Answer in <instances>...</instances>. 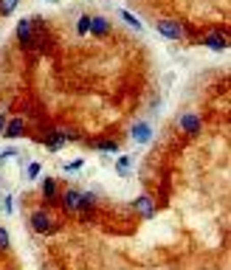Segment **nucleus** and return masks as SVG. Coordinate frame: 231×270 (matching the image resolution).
<instances>
[{
    "label": "nucleus",
    "instance_id": "ddd939ff",
    "mask_svg": "<svg viewBox=\"0 0 231 270\" xmlns=\"http://www.w3.org/2000/svg\"><path fill=\"white\" fill-rule=\"evenodd\" d=\"M93 149H102V152H119V141L113 138H102V141H93Z\"/></svg>",
    "mask_w": 231,
    "mask_h": 270
},
{
    "label": "nucleus",
    "instance_id": "9d476101",
    "mask_svg": "<svg viewBox=\"0 0 231 270\" xmlns=\"http://www.w3.org/2000/svg\"><path fill=\"white\" fill-rule=\"evenodd\" d=\"M133 166H135V158L133 155H119V158H115V174H119V177H130Z\"/></svg>",
    "mask_w": 231,
    "mask_h": 270
},
{
    "label": "nucleus",
    "instance_id": "f8f14e48",
    "mask_svg": "<svg viewBox=\"0 0 231 270\" xmlns=\"http://www.w3.org/2000/svg\"><path fill=\"white\" fill-rule=\"evenodd\" d=\"M23 0H0V17H12Z\"/></svg>",
    "mask_w": 231,
    "mask_h": 270
},
{
    "label": "nucleus",
    "instance_id": "412c9836",
    "mask_svg": "<svg viewBox=\"0 0 231 270\" xmlns=\"http://www.w3.org/2000/svg\"><path fill=\"white\" fill-rule=\"evenodd\" d=\"M48 3H56V0H48Z\"/></svg>",
    "mask_w": 231,
    "mask_h": 270
},
{
    "label": "nucleus",
    "instance_id": "4468645a",
    "mask_svg": "<svg viewBox=\"0 0 231 270\" xmlns=\"http://www.w3.org/2000/svg\"><path fill=\"white\" fill-rule=\"evenodd\" d=\"M76 34H91V14H79L76 17Z\"/></svg>",
    "mask_w": 231,
    "mask_h": 270
},
{
    "label": "nucleus",
    "instance_id": "9b49d317",
    "mask_svg": "<svg viewBox=\"0 0 231 270\" xmlns=\"http://www.w3.org/2000/svg\"><path fill=\"white\" fill-rule=\"evenodd\" d=\"M91 34L93 37H107L110 34V20L107 17H91Z\"/></svg>",
    "mask_w": 231,
    "mask_h": 270
},
{
    "label": "nucleus",
    "instance_id": "aec40b11",
    "mask_svg": "<svg viewBox=\"0 0 231 270\" xmlns=\"http://www.w3.org/2000/svg\"><path fill=\"white\" fill-rule=\"evenodd\" d=\"M6 121H9V115L0 113V135H3V130H6Z\"/></svg>",
    "mask_w": 231,
    "mask_h": 270
},
{
    "label": "nucleus",
    "instance_id": "6ab92c4d",
    "mask_svg": "<svg viewBox=\"0 0 231 270\" xmlns=\"http://www.w3.org/2000/svg\"><path fill=\"white\" fill-rule=\"evenodd\" d=\"M9 158H20V152L14 149V146H9V149H3V152H0V163H3V161H9Z\"/></svg>",
    "mask_w": 231,
    "mask_h": 270
},
{
    "label": "nucleus",
    "instance_id": "1a4fd4ad",
    "mask_svg": "<svg viewBox=\"0 0 231 270\" xmlns=\"http://www.w3.org/2000/svg\"><path fill=\"white\" fill-rule=\"evenodd\" d=\"M43 200L45 203H56L60 200V183H56V177H43Z\"/></svg>",
    "mask_w": 231,
    "mask_h": 270
},
{
    "label": "nucleus",
    "instance_id": "39448f33",
    "mask_svg": "<svg viewBox=\"0 0 231 270\" xmlns=\"http://www.w3.org/2000/svg\"><path fill=\"white\" fill-rule=\"evenodd\" d=\"M152 135H155V130H152V124L150 121H135L133 127H130V138L135 141V144H150L152 141Z\"/></svg>",
    "mask_w": 231,
    "mask_h": 270
},
{
    "label": "nucleus",
    "instance_id": "f3484780",
    "mask_svg": "<svg viewBox=\"0 0 231 270\" xmlns=\"http://www.w3.org/2000/svg\"><path fill=\"white\" fill-rule=\"evenodd\" d=\"M9 248H12V236H9V231L0 225V253H6Z\"/></svg>",
    "mask_w": 231,
    "mask_h": 270
},
{
    "label": "nucleus",
    "instance_id": "dca6fc26",
    "mask_svg": "<svg viewBox=\"0 0 231 270\" xmlns=\"http://www.w3.org/2000/svg\"><path fill=\"white\" fill-rule=\"evenodd\" d=\"M40 172H43V163H40V161L28 163V169H25V180H37V177H40Z\"/></svg>",
    "mask_w": 231,
    "mask_h": 270
},
{
    "label": "nucleus",
    "instance_id": "423d86ee",
    "mask_svg": "<svg viewBox=\"0 0 231 270\" xmlns=\"http://www.w3.org/2000/svg\"><path fill=\"white\" fill-rule=\"evenodd\" d=\"M130 205H133V211H138L141 220H150V217L155 214V203H152L150 194H141V197H135Z\"/></svg>",
    "mask_w": 231,
    "mask_h": 270
},
{
    "label": "nucleus",
    "instance_id": "0eeeda50",
    "mask_svg": "<svg viewBox=\"0 0 231 270\" xmlns=\"http://www.w3.org/2000/svg\"><path fill=\"white\" fill-rule=\"evenodd\" d=\"M25 135V118H9L6 121V130H3V138H9V141H14V138H23Z\"/></svg>",
    "mask_w": 231,
    "mask_h": 270
},
{
    "label": "nucleus",
    "instance_id": "f257e3e1",
    "mask_svg": "<svg viewBox=\"0 0 231 270\" xmlns=\"http://www.w3.org/2000/svg\"><path fill=\"white\" fill-rule=\"evenodd\" d=\"M28 228L34 231V234H56V231H60V220H56L48 208H34L28 217Z\"/></svg>",
    "mask_w": 231,
    "mask_h": 270
},
{
    "label": "nucleus",
    "instance_id": "7ed1b4c3",
    "mask_svg": "<svg viewBox=\"0 0 231 270\" xmlns=\"http://www.w3.org/2000/svg\"><path fill=\"white\" fill-rule=\"evenodd\" d=\"M178 130L186 135V138H197L203 130V118L197 113H192V110H186V113H181V118H178Z\"/></svg>",
    "mask_w": 231,
    "mask_h": 270
},
{
    "label": "nucleus",
    "instance_id": "f03ea898",
    "mask_svg": "<svg viewBox=\"0 0 231 270\" xmlns=\"http://www.w3.org/2000/svg\"><path fill=\"white\" fill-rule=\"evenodd\" d=\"M155 28H158V34L166 37V40H175V42L186 40V28H183V23H181V20H175V17L158 20V23H155Z\"/></svg>",
    "mask_w": 231,
    "mask_h": 270
},
{
    "label": "nucleus",
    "instance_id": "a211bd4d",
    "mask_svg": "<svg viewBox=\"0 0 231 270\" xmlns=\"http://www.w3.org/2000/svg\"><path fill=\"white\" fill-rule=\"evenodd\" d=\"M82 166H85V158H79V161H73V163H65L62 172H76V169H82Z\"/></svg>",
    "mask_w": 231,
    "mask_h": 270
},
{
    "label": "nucleus",
    "instance_id": "2eb2a0df",
    "mask_svg": "<svg viewBox=\"0 0 231 270\" xmlns=\"http://www.w3.org/2000/svg\"><path fill=\"white\" fill-rule=\"evenodd\" d=\"M122 20H124V23H127L133 31H144V23H141V20L135 17V14H130L127 9H124V12H122Z\"/></svg>",
    "mask_w": 231,
    "mask_h": 270
},
{
    "label": "nucleus",
    "instance_id": "20e7f679",
    "mask_svg": "<svg viewBox=\"0 0 231 270\" xmlns=\"http://www.w3.org/2000/svg\"><path fill=\"white\" fill-rule=\"evenodd\" d=\"M56 203H60L62 211H68V214H76V211H82V189L68 186L65 192L60 194V200H56Z\"/></svg>",
    "mask_w": 231,
    "mask_h": 270
},
{
    "label": "nucleus",
    "instance_id": "6e6552de",
    "mask_svg": "<svg viewBox=\"0 0 231 270\" xmlns=\"http://www.w3.org/2000/svg\"><path fill=\"white\" fill-rule=\"evenodd\" d=\"M203 45H206L209 51H225L228 48V37L220 34V31H212V34L203 37Z\"/></svg>",
    "mask_w": 231,
    "mask_h": 270
}]
</instances>
